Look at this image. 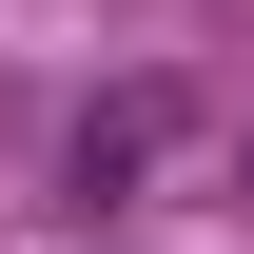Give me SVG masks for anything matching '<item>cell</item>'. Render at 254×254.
<instances>
[{
	"mask_svg": "<svg viewBox=\"0 0 254 254\" xmlns=\"http://www.w3.org/2000/svg\"><path fill=\"white\" fill-rule=\"evenodd\" d=\"M176 137H195V98H176V78H137V98H98V118H78V195H118V176H157Z\"/></svg>",
	"mask_w": 254,
	"mask_h": 254,
	"instance_id": "cell-1",
	"label": "cell"
}]
</instances>
